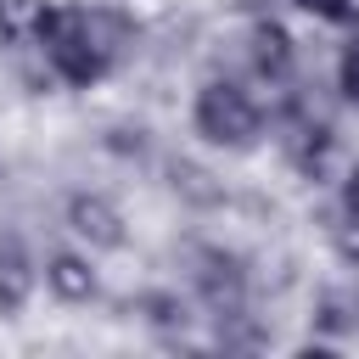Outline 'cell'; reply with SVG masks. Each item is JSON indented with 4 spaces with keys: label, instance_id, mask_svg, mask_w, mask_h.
Returning a JSON list of instances; mask_svg holds the SVG:
<instances>
[{
    "label": "cell",
    "instance_id": "obj_6",
    "mask_svg": "<svg viewBox=\"0 0 359 359\" xmlns=\"http://www.w3.org/2000/svg\"><path fill=\"white\" fill-rule=\"evenodd\" d=\"M45 286L62 303H90L95 297V269H90L84 252H50L45 258Z\"/></svg>",
    "mask_w": 359,
    "mask_h": 359
},
{
    "label": "cell",
    "instance_id": "obj_7",
    "mask_svg": "<svg viewBox=\"0 0 359 359\" xmlns=\"http://www.w3.org/2000/svg\"><path fill=\"white\" fill-rule=\"evenodd\" d=\"M252 67H258V79H286L292 73V34L280 28V22H258L252 28Z\"/></svg>",
    "mask_w": 359,
    "mask_h": 359
},
{
    "label": "cell",
    "instance_id": "obj_13",
    "mask_svg": "<svg viewBox=\"0 0 359 359\" xmlns=\"http://www.w3.org/2000/svg\"><path fill=\"white\" fill-rule=\"evenodd\" d=\"M342 219L359 224V168H348V180H342Z\"/></svg>",
    "mask_w": 359,
    "mask_h": 359
},
{
    "label": "cell",
    "instance_id": "obj_12",
    "mask_svg": "<svg viewBox=\"0 0 359 359\" xmlns=\"http://www.w3.org/2000/svg\"><path fill=\"white\" fill-rule=\"evenodd\" d=\"M292 6L320 17V22H353V0H292Z\"/></svg>",
    "mask_w": 359,
    "mask_h": 359
},
{
    "label": "cell",
    "instance_id": "obj_1",
    "mask_svg": "<svg viewBox=\"0 0 359 359\" xmlns=\"http://www.w3.org/2000/svg\"><path fill=\"white\" fill-rule=\"evenodd\" d=\"M39 56L50 62V73L73 90H90L112 73L118 62V28L107 11H90V6H45V22L34 34Z\"/></svg>",
    "mask_w": 359,
    "mask_h": 359
},
{
    "label": "cell",
    "instance_id": "obj_5",
    "mask_svg": "<svg viewBox=\"0 0 359 359\" xmlns=\"http://www.w3.org/2000/svg\"><path fill=\"white\" fill-rule=\"evenodd\" d=\"M34 286H39V264H34L28 241L17 230H0V314L6 320L22 314L28 297H34Z\"/></svg>",
    "mask_w": 359,
    "mask_h": 359
},
{
    "label": "cell",
    "instance_id": "obj_11",
    "mask_svg": "<svg viewBox=\"0 0 359 359\" xmlns=\"http://www.w3.org/2000/svg\"><path fill=\"white\" fill-rule=\"evenodd\" d=\"M337 90H342V101H353L359 107V34L342 45V56H337Z\"/></svg>",
    "mask_w": 359,
    "mask_h": 359
},
{
    "label": "cell",
    "instance_id": "obj_4",
    "mask_svg": "<svg viewBox=\"0 0 359 359\" xmlns=\"http://www.w3.org/2000/svg\"><path fill=\"white\" fill-rule=\"evenodd\" d=\"M67 230L79 241H90L95 252H118L129 241V224H123V208L101 191H73L67 196Z\"/></svg>",
    "mask_w": 359,
    "mask_h": 359
},
{
    "label": "cell",
    "instance_id": "obj_9",
    "mask_svg": "<svg viewBox=\"0 0 359 359\" xmlns=\"http://www.w3.org/2000/svg\"><path fill=\"white\" fill-rule=\"evenodd\" d=\"M45 22V0H0V39L6 45H34Z\"/></svg>",
    "mask_w": 359,
    "mask_h": 359
},
{
    "label": "cell",
    "instance_id": "obj_3",
    "mask_svg": "<svg viewBox=\"0 0 359 359\" xmlns=\"http://www.w3.org/2000/svg\"><path fill=\"white\" fill-rule=\"evenodd\" d=\"M196 292H202V303H208L213 320L247 314V269L230 252H219V247H202L196 252Z\"/></svg>",
    "mask_w": 359,
    "mask_h": 359
},
{
    "label": "cell",
    "instance_id": "obj_8",
    "mask_svg": "<svg viewBox=\"0 0 359 359\" xmlns=\"http://www.w3.org/2000/svg\"><path fill=\"white\" fill-rule=\"evenodd\" d=\"M286 151H292V163H297V168H309V174H314V168L331 157V129H325L320 118H297V123H292V135H286Z\"/></svg>",
    "mask_w": 359,
    "mask_h": 359
},
{
    "label": "cell",
    "instance_id": "obj_10",
    "mask_svg": "<svg viewBox=\"0 0 359 359\" xmlns=\"http://www.w3.org/2000/svg\"><path fill=\"white\" fill-rule=\"evenodd\" d=\"M320 331H359V292H325L314 309Z\"/></svg>",
    "mask_w": 359,
    "mask_h": 359
},
{
    "label": "cell",
    "instance_id": "obj_2",
    "mask_svg": "<svg viewBox=\"0 0 359 359\" xmlns=\"http://www.w3.org/2000/svg\"><path fill=\"white\" fill-rule=\"evenodd\" d=\"M191 123H196V135H202L208 146H219V151H247V146H258V135H264V107H258L252 90H241L236 79H208V84L196 90V101H191Z\"/></svg>",
    "mask_w": 359,
    "mask_h": 359
}]
</instances>
